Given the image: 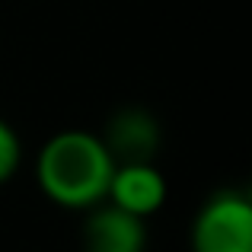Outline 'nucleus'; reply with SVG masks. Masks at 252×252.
Masks as SVG:
<instances>
[{
  "instance_id": "5",
  "label": "nucleus",
  "mask_w": 252,
  "mask_h": 252,
  "mask_svg": "<svg viewBox=\"0 0 252 252\" xmlns=\"http://www.w3.org/2000/svg\"><path fill=\"white\" fill-rule=\"evenodd\" d=\"M166 176L157 169V163H118L112 172L105 201L147 220L166 204Z\"/></svg>"
},
{
  "instance_id": "6",
  "label": "nucleus",
  "mask_w": 252,
  "mask_h": 252,
  "mask_svg": "<svg viewBox=\"0 0 252 252\" xmlns=\"http://www.w3.org/2000/svg\"><path fill=\"white\" fill-rule=\"evenodd\" d=\"M23 163V137L19 131L0 115V185H6L19 172Z\"/></svg>"
},
{
  "instance_id": "2",
  "label": "nucleus",
  "mask_w": 252,
  "mask_h": 252,
  "mask_svg": "<svg viewBox=\"0 0 252 252\" xmlns=\"http://www.w3.org/2000/svg\"><path fill=\"white\" fill-rule=\"evenodd\" d=\"M191 252H252V198L240 189H217L201 201L189 230Z\"/></svg>"
},
{
  "instance_id": "3",
  "label": "nucleus",
  "mask_w": 252,
  "mask_h": 252,
  "mask_svg": "<svg viewBox=\"0 0 252 252\" xmlns=\"http://www.w3.org/2000/svg\"><path fill=\"white\" fill-rule=\"evenodd\" d=\"M105 150L118 163H154L163 147V125L144 105H122L105 118L102 131Z\"/></svg>"
},
{
  "instance_id": "4",
  "label": "nucleus",
  "mask_w": 252,
  "mask_h": 252,
  "mask_svg": "<svg viewBox=\"0 0 252 252\" xmlns=\"http://www.w3.org/2000/svg\"><path fill=\"white\" fill-rule=\"evenodd\" d=\"M83 252H147V220L99 201L83 211Z\"/></svg>"
},
{
  "instance_id": "1",
  "label": "nucleus",
  "mask_w": 252,
  "mask_h": 252,
  "mask_svg": "<svg viewBox=\"0 0 252 252\" xmlns=\"http://www.w3.org/2000/svg\"><path fill=\"white\" fill-rule=\"evenodd\" d=\"M115 160L96 131L67 128L42 144L35 157V182L51 204L64 211H90L109 195Z\"/></svg>"
}]
</instances>
